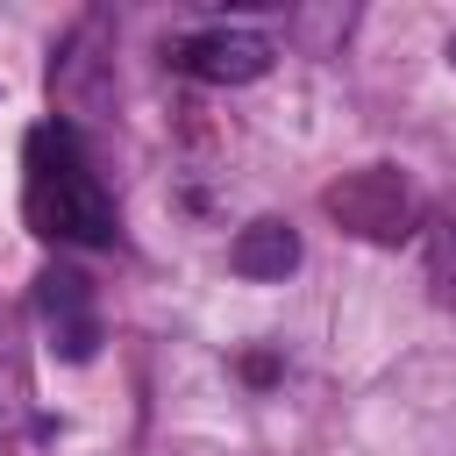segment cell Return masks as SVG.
Instances as JSON below:
<instances>
[{
	"instance_id": "1",
	"label": "cell",
	"mask_w": 456,
	"mask_h": 456,
	"mask_svg": "<svg viewBox=\"0 0 456 456\" xmlns=\"http://www.w3.org/2000/svg\"><path fill=\"white\" fill-rule=\"evenodd\" d=\"M28 221L57 242H114V200L86 171V150L64 121L28 128Z\"/></svg>"
},
{
	"instance_id": "2",
	"label": "cell",
	"mask_w": 456,
	"mask_h": 456,
	"mask_svg": "<svg viewBox=\"0 0 456 456\" xmlns=\"http://www.w3.org/2000/svg\"><path fill=\"white\" fill-rule=\"evenodd\" d=\"M321 207H328L349 235H363V242H399V235H413V214H420L406 171H392V164L342 171V178L321 192Z\"/></svg>"
},
{
	"instance_id": "3",
	"label": "cell",
	"mask_w": 456,
	"mask_h": 456,
	"mask_svg": "<svg viewBox=\"0 0 456 456\" xmlns=\"http://www.w3.org/2000/svg\"><path fill=\"white\" fill-rule=\"evenodd\" d=\"M271 57L278 50L256 28H200V36H178L171 43V64L192 71V78H207V86H249V78L271 71Z\"/></svg>"
},
{
	"instance_id": "4",
	"label": "cell",
	"mask_w": 456,
	"mask_h": 456,
	"mask_svg": "<svg viewBox=\"0 0 456 456\" xmlns=\"http://www.w3.org/2000/svg\"><path fill=\"white\" fill-rule=\"evenodd\" d=\"M36 306H43V321H50L57 349H64L71 363H86V356L100 349L93 292H86V278H78V271H43V278H36Z\"/></svg>"
},
{
	"instance_id": "5",
	"label": "cell",
	"mask_w": 456,
	"mask_h": 456,
	"mask_svg": "<svg viewBox=\"0 0 456 456\" xmlns=\"http://www.w3.org/2000/svg\"><path fill=\"white\" fill-rule=\"evenodd\" d=\"M228 264H235L242 278H285V271L299 264V235H292L285 221H249V228L235 235Z\"/></svg>"
},
{
	"instance_id": "6",
	"label": "cell",
	"mask_w": 456,
	"mask_h": 456,
	"mask_svg": "<svg viewBox=\"0 0 456 456\" xmlns=\"http://www.w3.org/2000/svg\"><path fill=\"white\" fill-rule=\"evenodd\" d=\"M14 428H28V349H21L14 314H0V435Z\"/></svg>"
},
{
	"instance_id": "7",
	"label": "cell",
	"mask_w": 456,
	"mask_h": 456,
	"mask_svg": "<svg viewBox=\"0 0 456 456\" xmlns=\"http://www.w3.org/2000/svg\"><path fill=\"white\" fill-rule=\"evenodd\" d=\"M420 271H428V292H435V306H449V314H456V214H449V221H428Z\"/></svg>"
},
{
	"instance_id": "8",
	"label": "cell",
	"mask_w": 456,
	"mask_h": 456,
	"mask_svg": "<svg viewBox=\"0 0 456 456\" xmlns=\"http://www.w3.org/2000/svg\"><path fill=\"white\" fill-rule=\"evenodd\" d=\"M242 370H249V385H271V378H278V363H271V356H249Z\"/></svg>"
}]
</instances>
